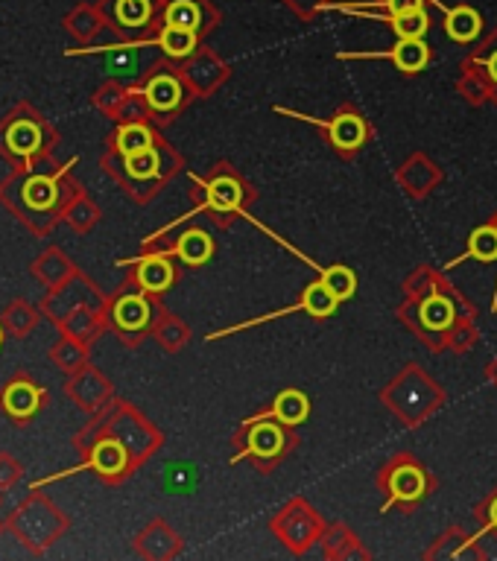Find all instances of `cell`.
<instances>
[{"instance_id":"38","label":"cell","mask_w":497,"mask_h":561,"mask_svg":"<svg viewBox=\"0 0 497 561\" xmlns=\"http://www.w3.org/2000/svg\"><path fill=\"white\" fill-rule=\"evenodd\" d=\"M383 3L392 15H407V12H421L424 0H383Z\"/></svg>"},{"instance_id":"25","label":"cell","mask_w":497,"mask_h":561,"mask_svg":"<svg viewBox=\"0 0 497 561\" xmlns=\"http://www.w3.org/2000/svg\"><path fill=\"white\" fill-rule=\"evenodd\" d=\"M135 550L147 559H164V556H173L176 553V535L161 524L155 521L150 524L138 538H135Z\"/></svg>"},{"instance_id":"22","label":"cell","mask_w":497,"mask_h":561,"mask_svg":"<svg viewBox=\"0 0 497 561\" xmlns=\"http://www.w3.org/2000/svg\"><path fill=\"white\" fill-rule=\"evenodd\" d=\"M424 488H427V480H424V474H421L416 465H404V468L392 471V477H389V494H392V500L383 506V512L392 503H413V500H419L421 494H424Z\"/></svg>"},{"instance_id":"10","label":"cell","mask_w":497,"mask_h":561,"mask_svg":"<svg viewBox=\"0 0 497 561\" xmlns=\"http://www.w3.org/2000/svg\"><path fill=\"white\" fill-rule=\"evenodd\" d=\"M132 91H138L147 100V106H150L153 114L176 112L182 106V100H185L182 79L176 74H153L144 82V88H132Z\"/></svg>"},{"instance_id":"42","label":"cell","mask_w":497,"mask_h":561,"mask_svg":"<svg viewBox=\"0 0 497 561\" xmlns=\"http://www.w3.org/2000/svg\"><path fill=\"white\" fill-rule=\"evenodd\" d=\"M3 339H6V331H3V325H0V345H3Z\"/></svg>"},{"instance_id":"19","label":"cell","mask_w":497,"mask_h":561,"mask_svg":"<svg viewBox=\"0 0 497 561\" xmlns=\"http://www.w3.org/2000/svg\"><path fill=\"white\" fill-rule=\"evenodd\" d=\"M103 24H106L103 9H100V6H91V3H77V6L65 15V21H62V27L77 38V41H82V44H91V41L97 38V33L103 30Z\"/></svg>"},{"instance_id":"34","label":"cell","mask_w":497,"mask_h":561,"mask_svg":"<svg viewBox=\"0 0 497 561\" xmlns=\"http://www.w3.org/2000/svg\"><path fill=\"white\" fill-rule=\"evenodd\" d=\"M319 281H322L340 301L351 299L354 290H357V278H354V272L345 269V266H331V269H325V272L319 275Z\"/></svg>"},{"instance_id":"29","label":"cell","mask_w":497,"mask_h":561,"mask_svg":"<svg viewBox=\"0 0 497 561\" xmlns=\"http://www.w3.org/2000/svg\"><path fill=\"white\" fill-rule=\"evenodd\" d=\"M164 27H179L199 33L202 27V9L196 0H170L164 9Z\"/></svg>"},{"instance_id":"5","label":"cell","mask_w":497,"mask_h":561,"mask_svg":"<svg viewBox=\"0 0 497 561\" xmlns=\"http://www.w3.org/2000/svg\"><path fill=\"white\" fill-rule=\"evenodd\" d=\"M103 167H106V173L117 176L123 185H129V193L135 196L138 190H132V187L150 185V182L164 179V150H161V141L155 144L153 150L132 152V155H120V152L112 150L103 158Z\"/></svg>"},{"instance_id":"41","label":"cell","mask_w":497,"mask_h":561,"mask_svg":"<svg viewBox=\"0 0 497 561\" xmlns=\"http://www.w3.org/2000/svg\"><path fill=\"white\" fill-rule=\"evenodd\" d=\"M3 532H6V521L0 518V535H3Z\"/></svg>"},{"instance_id":"17","label":"cell","mask_w":497,"mask_h":561,"mask_svg":"<svg viewBox=\"0 0 497 561\" xmlns=\"http://www.w3.org/2000/svg\"><path fill=\"white\" fill-rule=\"evenodd\" d=\"M106 310L103 307H94V304H82L74 313L65 316V322L59 325V334H68V337L79 339V342H91L103 334L106 328Z\"/></svg>"},{"instance_id":"28","label":"cell","mask_w":497,"mask_h":561,"mask_svg":"<svg viewBox=\"0 0 497 561\" xmlns=\"http://www.w3.org/2000/svg\"><path fill=\"white\" fill-rule=\"evenodd\" d=\"M483 30V21L480 15L471 9V6H457L445 15V33L454 38V41H474Z\"/></svg>"},{"instance_id":"11","label":"cell","mask_w":497,"mask_h":561,"mask_svg":"<svg viewBox=\"0 0 497 561\" xmlns=\"http://www.w3.org/2000/svg\"><path fill=\"white\" fill-rule=\"evenodd\" d=\"M77 272V263L71 261L59 246H47L44 252L36 255V261L30 263V275H33L39 284H44L47 290L68 284Z\"/></svg>"},{"instance_id":"8","label":"cell","mask_w":497,"mask_h":561,"mask_svg":"<svg viewBox=\"0 0 497 561\" xmlns=\"http://www.w3.org/2000/svg\"><path fill=\"white\" fill-rule=\"evenodd\" d=\"M150 319H153V304L141 293H126L106 307V322L126 342H138L141 334L150 328Z\"/></svg>"},{"instance_id":"40","label":"cell","mask_w":497,"mask_h":561,"mask_svg":"<svg viewBox=\"0 0 497 561\" xmlns=\"http://www.w3.org/2000/svg\"><path fill=\"white\" fill-rule=\"evenodd\" d=\"M486 65H489V74H492V79L497 82V56H492V59H489Z\"/></svg>"},{"instance_id":"12","label":"cell","mask_w":497,"mask_h":561,"mask_svg":"<svg viewBox=\"0 0 497 561\" xmlns=\"http://www.w3.org/2000/svg\"><path fill=\"white\" fill-rule=\"evenodd\" d=\"M357 59H375V56H383V59H392L395 68H401L404 74H419L424 71L430 53H427V44L421 38H398V44L386 53H354ZM351 53H343V59H354Z\"/></svg>"},{"instance_id":"16","label":"cell","mask_w":497,"mask_h":561,"mask_svg":"<svg viewBox=\"0 0 497 561\" xmlns=\"http://www.w3.org/2000/svg\"><path fill=\"white\" fill-rule=\"evenodd\" d=\"M41 316L44 313H41L39 304L27 299H15L6 304V310L0 316V325H3V331H6L9 339H27L39 328Z\"/></svg>"},{"instance_id":"4","label":"cell","mask_w":497,"mask_h":561,"mask_svg":"<svg viewBox=\"0 0 497 561\" xmlns=\"http://www.w3.org/2000/svg\"><path fill=\"white\" fill-rule=\"evenodd\" d=\"M74 448L82 453V465L77 471H94L100 480L112 486L129 477V471L135 468V459L123 445V439L103 430L100 424H88L85 430H79L74 436Z\"/></svg>"},{"instance_id":"26","label":"cell","mask_w":497,"mask_h":561,"mask_svg":"<svg viewBox=\"0 0 497 561\" xmlns=\"http://www.w3.org/2000/svg\"><path fill=\"white\" fill-rule=\"evenodd\" d=\"M50 360H53L56 369H62L65 374L79 372L82 366H88V342L59 334L56 345L50 348Z\"/></svg>"},{"instance_id":"18","label":"cell","mask_w":497,"mask_h":561,"mask_svg":"<svg viewBox=\"0 0 497 561\" xmlns=\"http://www.w3.org/2000/svg\"><path fill=\"white\" fill-rule=\"evenodd\" d=\"M307 412H310L307 395H302L299 389H287V392H281V395L275 398L272 410L264 412V415H255V418H246V427H252V424H258V421H269V418H275V421H281V424H302L307 418Z\"/></svg>"},{"instance_id":"3","label":"cell","mask_w":497,"mask_h":561,"mask_svg":"<svg viewBox=\"0 0 497 561\" xmlns=\"http://www.w3.org/2000/svg\"><path fill=\"white\" fill-rule=\"evenodd\" d=\"M71 529L68 512H62L47 494H41L39 488H33V494H27L12 515L6 518V532L30 553V556H47V550Z\"/></svg>"},{"instance_id":"20","label":"cell","mask_w":497,"mask_h":561,"mask_svg":"<svg viewBox=\"0 0 497 561\" xmlns=\"http://www.w3.org/2000/svg\"><path fill=\"white\" fill-rule=\"evenodd\" d=\"M284 450V433L275 427V424H267V421H258L252 424L249 430V442H246V450L237 453L231 462L237 459H246V456H258V459H272Z\"/></svg>"},{"instance_id":"14","label":"cell","mask_w":497,"mask_h":561,"mask_svg":"<svg viewBox=\"0 0 497 561\" xmlns=\"http://www.w3.org/2000/svg\"><path fill=\"white\" fill-rule=\"evenodd\" d=\"M123 263L135 266V284L144 293H153V296L155 293H164L173 284V278H176V272L170 266V258L164 252H155V255H147V258H132V261Z\"/></svg>"},{"instance_id":"32","label":"cell","mask_w":497,"mask_h":561,"mask_svg":"<svg viewBox=\"0 0 497 561\" xmlns=\"http://www.w3.org/2000/svg\"><path fill=\"white\" fill-rule=\"evenodd\" d=\"M302 301H305V313L316 316V319L334 316V310H337V304H340V299H337L322 281H313V284L307 287L305 299Z\"/></svg>"},{"instance_id":"1","label":"cell","mask_w":497,"mask_h":561,"mask_svg":"<svg viewBox=\"0 0 497 561\" xmlns=\"http://www.w3.org/2000/svg\"><path fill=\"white\" fill-rule=\"evenodd\" d=\"M74 164L77 158L56 167L12 170L6 179H0V205L30 234L47 237L53 225L62 223V211L68 208V202L82 190L71 173Z\"/></svg>"},{"instance_id":"9","label":"cell","mask_w":497,"mask_h":561,"mask_svg":"<svg viewBox=\"0 0 497 561\" xmlns=\"http://www.w3.org/2000/svg\"><path fill=\"white\" fill-rule=\"evenodd\" d=\"M65 395L77 404L79 410L97 412L109 404V398H112V383H109V377L100 372V369L82 366L79 372L68 374Z\"/></svg>"},{"instance_id":"44","label":"cell","mask_w":497,"mask_h":561,"mask_svg":"<svg viewBox=\"0 0 497 561\" xmlns=\"http://www.w3.org/2000/svg\"><path fill=\"white\" fill-rule=\"evenodd\" d=\"M495 225H497V223H495Z\"/></svg>"},{"instance_id":"23","label":"cell","mask_w":497,"mask_h":561,"mask_svg":"<svg viewBox=\"0 0 497 561\" xmlns=\"http://www.w3.org/2000/svg\"><path fill=\"white\" fill-rule=\"evenodd\" d=\"M205 190H208V199H205L199 208H193L191 217L202 214L205 208H214V211H237L240 202H243V190H240V185H237L234 179H229V176H220V179L208 182Z\"/></svg>"},{"instance_id":"39","label":"cell","mask_w":497,"mask_h":561,"mask_svg":"<svg viewBox=\"0 0 497 561\" xmlns=\"http://www.w3.org/2000/svg\"><path fill=\"white\" fill-rule=\"evenodd\" d=\"M489 529H497V500H495V503H492V521H489V526H486V529H480V532L474 535V541H477L480 535H486Z\"/></svg>"},{"instance_id":"21","label":"cell","mask_w":497,"mask_h":561,"mask_svg":"<svg viewBox=\"0 0 497 561\" xmlns=\"http://www.w3.org/2000/svg\"><path fill=\"white\" fill-rule=\"evenodd\" d=\"M164 255H167V258H182L188 266H202V263L214 255V240H211L205 231L191 228V231H185V234L176 240L173 249H164Z\"/></svg>"},{"instance_id":"6","label":"cell","mask_w":497,"mask_h":561,"mask_svg":"<svg viewBox=\"0 0 497 561\" xmlns=\"http://www.w3.org/2000/svg\"><path fill=\"white\" fill-rule=\"evenodd\" d=\"M82 304H94V307H103V310L109 307V301L103 299V293H100L82 272H77L68 284L47 290V296L39 301L41 313H44L56 328L65 322L68 313H74Z\"/></svg>"},{"instance_id":"13","label":"cell","mask_w":497,"mask_h":561,"mask_svg":"<svg viewBox=\"0 0 497 561\" xmlns=\"http://www.w3.org/2000/svg\"><path fill=\"white\" fill-rule=\"evenodd\" d=\"M106 21L115 30H144L155 15L153 0H106Z\"/></svg>"},{"instance_id":"27","label":"cell","mask_w":497,"mask_h":561,"mask_svg":"<svg viewBox=\"0 0 497 561\" xmlns=\"http://www.w3.org/2000/svg\"><path fill=\"white\" fill-rule=\"evenodd\" d=\"M62 223H68L79 234H88L94 225L100 223V208L85 190H79L77 196L68 202V208L62 211Z\"/></svg>"},{"instance_id":"33","label":"cell","mask_w":497,"mask_h":561,"mask_svg":"<svg viewBox=\"0 0 497 561\" xmlns=\"http://www.w3.org/2000/svg\"><path fill=\"white\" fill-rule=\"evenodd\" d=\"M421 319H424L427 328L442 331V328H448L454 322V304L445 296H430L421 304Z\"/></svg>"},{"instance_id":"35","label":"cell","mask_w":497,"mask_h":561,"mask_svg":"<svg viewBox=\"0 0 497 561\" xmlns=\"http://www.w3.org/2000/svg\"><path fill=\"white\" fill-rule=\"evenodd\" d=\"M126 97H129V88H123V85H117V82H106L103 88H97V91H94L91 103H94L100 112H106L115 117V112L120 109V103H123Z\"/></svg>"},{"instance_id":"43","label":"cell","mask_w":497,"mask_h":561,"mask_svg":"<svg viewBox=\"0 0 497 561\" xmlns=\"http://www.w3.org/2000/svg\"><path fill=\"white\" fill-rule=\"evenodd\" d=\"M0 503H3V494H0Z\"/></svg>"},{"instance_id":"2","label":"cell","mask_w":497,"mask_h":561,"mask_svg":"<svg viewBox=\"0 0 497 561\" xmlns=\"http://www.w3.org/2000/svg\"><path fill=\"white\" fill-rule=\"evenodd\" d=\"M56 144H59V132L30 103H18L12 112L0 117V158L9 161L12 170L56 167L53 158Z\"/></svg>"},{"instance_id":"24","label":"cell","mask_w":497,"mask_h":561,"mask_svg":"<svg viewBox=\"0 0 497 561\" xmlns=\"http://www.w3.org/2000/svg\"><path fill=\"white\" fill-rule=\"evenodd\" d=\"M155 144H158V138L147 123H120L115 138H112V150L120 152V155L153 150Z\"/></svg>"},{"instance_id":"7","label":"cell","mask_w":497,"mask_h":561,"mask_svg":"<svg viewBox=\"0 0 497 561\" xmlns=\"http://www.w3.org/2000/svg\"><path fill=\"white\" fill-rule=\"evenodd\" d=\"M47 407V389L27 372L12 374L0 389V412L15 424H30Z\"/></svg>"},{"instance_id":"15","label":"cell","mask_w":497,"mask_h":561,"mask_svg":"<svg viewBox=\"0 0 497 561\" xmlns=\"http://www.w3.org/2000/svg\"><path fill=\"white\" fill-rule=\"evenodd\" d=\"M290 114L299 117V120H307V123L325 126V132L331 135V144L340 147V150H360L363 141H366V135H369L363 117H357V114H340V117L331 120V123H325V120H313V117H305V114H296V112Z\"/></svg>"},{"instance_id":"30","label":"cell","mask_w":497,"mask_h":561,"mask_svg":"<svg viewBox=\"0 0 497 561\" xmlns=\"http://www.w3.org/2000/svg\"><path fill=\"white\" fill-rule=\"evenodd\" d=\"M150 44H158L173 59H182V56H191L196 50V33L193 30H179V27H161V33Z\"/></svg>"},{"instance_id":"37","label":"cell","mask_w":497,"mask_h":561,"mask_svg":"<svg viewBox=\"0 0 497 561\" xmlns=\"http://www.w3.org/2000/svg\"><path fill=\"white\" fill-rule=\"evenodd\" d=\"M21 477H24L21 459H15L12 453L0 450V491H6V488L15 486V483H21Z\"/></svg>"},{"instance_id":"36","label":"cell","mask_w":497,"mask_h":561,"mask_svg":"<svg viewBox=\"0 0 497 561\" xmlns=\"http://www.w3.org/2000/svg\"><path fill=\"white\" fill-rule=\"evenodd\" d=\"M389 24L398 33V38H421L427 33V15H424V9L421 12H407V15H392Z\"/></svg>"},{"instance_id":"31","label":"cell","mask_w":497,"mask_h":561,"mask_svg":"<svg viewBox=\"0 0 497 561\" xmlns=\"http://www.w3.org/2000/svg\"><path fill=\"white\" fill-rule=\"evenodd\" d=\"M468 258H477L483 263L497 261V225H480L474 234H471V243H468V255H462L454 263L468 261ZM451 263V266H454Z\"/></svg>"}]
</instances>
